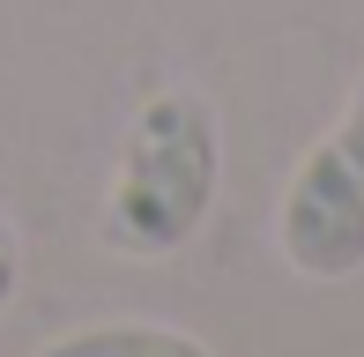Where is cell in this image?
Wrapping results in <instances>:
<instances>
[{
	"label": "cell",
	"mask_w": 364,
	"mask_h": 357,
	"mask_svg": "<svg viewBox=\"0 0 364 357\" xmlns=\"http://www.w3.org/2000/svg\"><path fill=\"white\" fill-rule=\"evenodd\" d=\"M223 186V119L193 82L149 90L127 119V149L105 193V246L134 253V261H164L208 223Z\"/></svg>",
	"instance_id": "obj_1"
},
{
	"label": "cell",
	"mask_w": 364,
	"mask_h": 357,
	"mask_svg": "<svg viewBox=\"0 0 364 357\" xmlns=\"http://www.w3.org/2000/svg\"><path fill=\"white\" fill-rule=\"evenodd\" d=\"M275 238H283V261L312 283H342L364 268V68L350 82L342 119L290 171L283 208H275Z\"/></svg>",
	"instance_id": "obj_2"
},
{
	"label": "cell",
	"mask_w": 364,
	"mask_h": 357,
	"mask_svg": "<svg viewBox=\"0 0 364 357\" xmlns=\"http://www.w3.org/2000/svg\"><path fill=\"white\" fill-rule=\"evenodd\" d=\"M30 357H216V350L201 335H186V328H164V320H105V328L53 335Z\"/></svg>",
	"instance_id": "obj_3"
},
{
	"label": "cell",
	"mask_w": 364,
	"mask_h": 357,
	"mask_svg": "<svg viewBox=\"0 0 364 357\" xmlns=\"http://www.w3.org/2000/svg\"><path fill=\"white\" fill-rule=\"evenodd\" d=\"M15 275H23V246H15V231L0 223V313L15 305Z\"/></svg>",
	"instance_id": "obj_4"
}]
</instances>
